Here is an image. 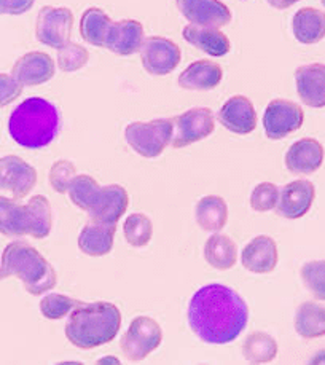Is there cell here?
I'll list each match as a JSON object with an SVG mask.
<instances>
[{"instance_id":"obj_12","label":"cell","mask_w":325,"mask_h":365,"mask_svg":"<svg viewBox=\"0 0 325 365\" xmlns=\"http://www.w3.org/2000/svg\"><path fill=\"white\" fill-rule=\"evenodd\" d=\"M179 11L190 24L223 28L232 23V11L220 0H175Z\"/></svg>"},{"instance_id":"obj_33","label":"cell","mask_w":325,"mask_h":365,"mask_svg":"<svg viewBox=\"0 0 325 365\" xmlns=\"http://www.w3.org/2000/svg\"><path fill=\"white\" fill-rule=\"evenodd\" d=\"M123 233L133 247H145L153 236V224L148 215L135 212L125 220Z\"/></svg>"},{"instance_id":"obj_4","label":"cell","mask_w":325,"mask_h":365,"mask_svg":"<svg viewBox=\"0 0 325 365\" xmlns=\"http://www.w3.org/2000/svg\"><path fill=\"white\" fill-rule=\"evenodd\" d=\"M0 269L4 278L16 276L31 295H42L58 284V276L51 263L24 241L10 242L4 249Z\"/></svg>"},{"instance_id":"obj_23","label":"cell","mask_w":325,"mask_h":365,"mask_svg":"<svg viewBox=\"0 0 325 365\" xmlns=\"http://www.w3.org/2000/svg\"><path fill=\"white\" fill-rule=\"evenodd\" d=\"M117 224H98L91 222L83 227L78 236V249L85 255L103 257L112 251Z\"/></svg>"},{"instance_id":"obj_22","label":"cell","mask_w":325,"mask_h":365,"mask_svg":"<svg viewBox=\"0 0 325 365\" xmlns=\"http://www.w3.org/2000/svg\"><path fill=\"white\" fill-rule=\"evenodd\" d=\"M185 42L193 45L195 48L207 53L209 56L222 58L232 50L229 38L219 28H209V26H185L184 31Z\"/></svg>"},{"instance_id":"obj_38","label":"cell","mask_w":325,"mask_h":365,"mask_svg":"<svg viewBox=\"0 0 325 365\" xmlns=\"http://www.w3.org/2000/svg\"><path fill=\"white\" fill-rule=\"evenodd\" d=\"M77 175L76 165L69 160H58L54 161L51 169H50V185L53 187L54 192L58 193H67V188H69L72 179Z\"/></svg>"},{"instance_id":"obj_13","label":"cell","mask_w":325,"mask_h":365,"mask_svg":"<svg viewBox=\"0 0 325 365\" xmlns=\"http://www.w3.org/2000/svg\"><path fill=\"white\" fill-rule=\"evenodd\" d=\"M316 198V187L311 180H294L279 190L276 211L284 219H301L309 212Z\"/></svg>"},{"instance_id":"obj_19","label":"cell","mask_w":325,"mask_h":365,"mask_svg":"<svg viewBox=\"0 0 325 365\" xmlns=\"http://www.w3.org/2000/svg\"><path fill=\"white\" fill-rule=\"evenodd\" d=\"M144 26L135 19H121L112 24L107 34L104 48L118 56H130L144 43Z\"/></svg>"},{"instance_id":"obj_20","label":"cell","mask_w":325,"mask_h":365,"mask_svg":"<svg viewBox=\"0 0 325 365\" xmlns=\"http://www.w3.org/2000/svg\"><path fill=\"white\" fill-rule=\"evenodd\" d=\"M324 163V147L319 140L303 138L294 142L286 153V166L292 174H313Z\"/></svg>"},{"instance_id":"obj_11","label":"cell","mask_w":325,"mask_h":365,"mask_svg":"<svg viewBox=\"0 0 325 365\" xmlns=\"http://www.w3.org/2000/svg\"><path fill=\"white\" fill-rule=\"evenodd\" d=\"M37 184V171L16 155L0 158V190L11 192L13 198L23 200Z\"/></svg>"},{"instance_id":"obj_26","label":"cell","mask_w":325,"mask_h":365,"mask_svg":"<svg viewBox=\"0 0 325 365\" xmlns=\"http://www.w3.org/2000/svg\"><path fill=\"white\" fill-rule=\"evenodd\" d=\"M195 219L205 232L217 233L227 225L228 205L227 201L217 195H207L201 198L195 209Z\"/></svg>"},{"instance_id":"obj_30","label":"cell","mask_w":325,"mask_h":365,"mask_svg":"<svg viewBox=\"0 0 325 365\" xmlns=\"http://www.w3.org/2000/svg\"><path fill=\"white\" fill-rule=\"evenodd\" d=\"M242 356L250 364L273 362L277 356V343L267 332H252L242 343Z\"/></svg>"},{"instance_id":"obj_3","label":"cell","mask_w":325,"mask_h":365,"mask_svg":"<svg viewBox=\"0 0 325 365\" xmlns=\"http://www.w3.org/2000/svg\"><path fill=\"white\" fill-rule=\"evenodd\" d=\"M56 106L43 98H29L13 109L9 118L10 138L24 148H43L56 139L59 131Z\"/></svg>"},{"instance_id":"obj_15","label":"cell","mask_w":325,"mask_h":365,"mask_svg":"<svg viewBox=\"0 0 325 365\" xmlns=\"http://www.w3.org/2000/svg\"><path fill=\"white\" fill-rule=\"evenodd\" d=\"M217 118L223 128L239 136L254 133L257 128V113L252 101L242 94L227 99L225 104L220 107Z\"/></svg>"},{"instance_id":"obj_1","label":"cell","mask_w":325,"mask_h":365,"mask_svg":"<svg viewBox=\"0 0 325 365\" xmlns=\"http://www.w3.org/2000/svg\"><path fill=\"white\" fill-rule=\"evenodd\" d=\"M188 326L207 344H228L249 322L246 300L223 284H207L196 290L188 303Z\"/></svg>"},{"instance_id":"obj_6","label":"cell","mask_w":325,"mask_h":365,"mask_svg":"<svg viewBox=\"0 0 325 365\" xmlns=\"http://www.w3.org/2000/svg\"><path fill=\"white\" fill-rule=\"evenodd\" d=\"M162 330L160 324L150 316H138L121 336V351L131 362L144 361L148 354L160 348Z\"/></svg>"},{"instance_id":"obj_32","label":"cell","mask_w":325,"mask_h":365,"mask_svg":"<svg viewBox=\"0 0 325 365\" xmlns=\"http://www.w3.org/2000/svg\"><path fill=\"white\" fill-rule=\"evenodd\" d=\"M0 233L6 236H23L26 232L24 206L16 200L0 197Z\"/></svg>"},{"instance_id":"obj_29","label":"cell","mask_w":325,"mask_h":365,"mask_svg":"<svg viewBox=\"0 0 325 365\" xmlns=\"http://www.w3.org/2000/svg\"><path fill=\"white\" fill-rule=\"evenodd\" d=\"M295 330L296 334L313 340V338L324 336L325 334V309L324 305L316 302H304L296 309L295 314Z\"/></svg>"},{"instance_id":"obj_14","label":"cell","mask_w":325,"mask_h":365,"mask_svg":"<svg viewBox=\"0 0 325 365\" xmlns=\"http://www.w3.org/2000/svg\"><path fill=\"white\" fill-rule=\"evenodd\" d=\"M56 64L50 55L43 51H29L13 64L11 76L23 86L43 85L54 77Z\"/></svg>"},{"instance_id":"obj_40","label":"cell","mask_w":325,"mask_h":365,"mask_svg":"<svg viewBox=\"0 0 325 365\" xmlns=\"http://www.w3.org/2000/svg\"><path fill=\"white\" fill-rule=\"evenodd\" d=\"M36 0H5L4 15H23L29 11Z\"/></svg>"},{"instance_id":"obj_39","label":"cell","mask_w":325,"mask_h":365,"mask_svg":"<svg viewBox=\"0 0 325 365\" xmlns=\"http://www.w3.org/2000/svg\"><path fill=\"white\" fill-rule=\"evenodd\" d=\"M21 94L23 85L11 73H0V107L15 103Z\"/></svg>"},{"instance_id":"obj_36","label":"cell","mask_w":325,"mask_h":365,"mask_svg":"<svg viewBox=\"0 0 325 365\" xmlns=\"http://www.w3.org/2000/svg\"><path fill=\"white\" fill-rule=\"evenodd\" d=\"M325 262L324 260H313L304 263L301 267V279L306 289H309L317 300L325 299Z\"/></svg>"},{"instance_id":"obj_34","label":"cell","mask_w":325,"mask_h":365,"mask_svg":"<svg viewBox=\"0 0 325 365\" xmlns=\"http://www.w3.org/2000/svg\"><path fill=\"white\" fill-rule=\"evenodd\" d=\"M90 61V53L83 45L76 42H67L58 48L56 64L63 72H77L88 64Z\"/></svg>"},{"instance_id":"obj_9","label":"cell","mask_w":325,"mask_h":365,"mask_svg":"<svg viewBox=\"0 0 325 365\" xmlns=\"http://www.w3.org/2000/svg\"><path fill=\"white\" fill-rule=\"evenodd\" d=\"M142 67L155 77H162L174 72L182 61V51L179 45L171 38L152 36L144 38L140 46Z\"/></svg>"},{"instance_id":"obj_8","label":"cell","mask_w":325,"mask_h":365,"mask_svg":"<svg viewBox=\"0 0 325 365\" xmlns=\"http://www.w3.org/2000/svg\"><path fill=\"white\" fill-rule=\"evenodd\" d=\"M73 29V13L67 6L45 5L36 21V38L51 48H59L69 42Z\"/></svg>"},{"instance_id":"obj_42","label":"cell","mask_w":325,"mask_h":365,"mask_svg":"<svg viewBox=\"0 0 325 365\" xmlns=\"http://www.w3.org/2000/svg\"><path fill=\"white\" fill-rule=\"evenodd\" d=\"M98 364H120V359H118V357H115V356H107L105 359L98 361Z\"/></svg>"},{"instance_id":"obj_43","label":"cell","mask_w":325,"mask_h":365,"mask_svg":"<svg viewBox=\"0 0 325 365\" xmlns=\"http://www.w3.org/2000/svg\"><path fill=\"white\" fill-rule=\"evenodd\" d=\"M4 9H5V0H0V15H4Z\"/></svg>"},{"instance_id":"obj_17","label":"cell","mask_w":325,"mask_h":365,"mask_svg":"<svg viewBox=\"0 0 325 365\" xmlns=\"http://www.w3.org/2000/svg\"><path fill=\"white\" fill-rule=\"evenodd\" d=\"M295 85L298 96L313 109L325 106V66L313 63L300 66L295 71Z\"/></svg>"},{"instance_id":"obj_21","label":"cell","mask_w":325,"mask_h":365,"mask_svg":"<svg viewBox=\"0 0 325 365\" xmlns=\"http://www.w3.org/2000/svg\"><path fill=\"white\" fill-rule=\"evenodd\" d=\"M222 78L223 71L220 64L214 63V61L200 59L190 64L180 73L177 83L188 91H211L220 85Z\"/></svg>"},{"instance_id":"obj_2","label":"cell","mask_w":325,"mask_h":365,"mask_svg":"<svg viewBox=\"0 0 325 365\" xmlns=\"http://www.w3.org/2000/svg\"><path fill=\"white\" fill-rule=\"evenodd\" d=\"M121 327V311L110 302L78 303L66 324V338L80 349L110 343Z\"/></svg>"},{"instance_id":"obj_10","label":"cell","mask_w":325,"mask_h":365,"mask_svg":"<svg viewBox=\"0 0 325 365\" xmlns=\"http://www.w3.org/2000/svg\"><path fill=\"white\" fill-rule=\"evenodd\" d=\"M304 121V112L289 99H273L263 113V130L271 140H279L298 131Z\"/></svg>"},{"instance_id":"obj_16","label":"cell","mask_w":325,"mask_h":365,"mask_svg":"<svg viewBox=\"0 0 325 365\" xmlns=\"http://www.w3.org/2000/svg\"><path fill=\"white\" fill-rule=\"evenodd\" d=\"M128 205H130V195L125 187L118 184L105 185L100 188L99 197L94 206L88 211V215L91 222L112 225L123 217Z\"/></svg>"},{"instance_id":"obj_44","label":"cell","mask_w":325,"mask_h":365,"mask_svg":"<svg viewBox=\"0 0 325 365\" xmlns=\"http://www.w3.org/2000/svg\"><path fill=\"white\" fill-rule=\"evenodd\" d=\"M4 278V274H2V269H0V279H2Z\"/></svg>"},{"instance_id":"obj_41","label":"cell","mask_w":325,"mask_h":365,"mask_svg":"<svg viewBox=\"0 0 325 365\" xmlns=\"http://www.w3.org/2000/svg\"><path fill=\"white\" fill-rule=\"evenodd\" d=\"M267 2L269 6H273L276 10H287L296 2H300V0H267Z\"/></svg>"},{"instance_id":"obj_37","label":"cell","mask_w":325,"mask_h":365,"mask_svg":"<svg viewBox=\"0 0 325 365\" xmlns=\"http://www.w3.org/2000/svg\"><path fill=\"white\" fill-rule=\"evenodd\" d=\"M277 198H279L277 185L271 184V182H262V184L255 185L252 193H250V207L257 212H268L276 207Z\"/></svg>"},{"instance_id":"obj_24","label":"cell","mask_w":325,"mask_h":365,"mask_svg":"<svg viewBox=\"0 0 325 365\" xmlns=\"http://www.w3.org/2000/svg\"><path fill=\"white\" fill-rule=\"evenodd\" d=\"M292 32L296 42L303 45H314L321 42L325 36L324 11L313 9V6L300 9L292 18Z\"/></svg>"},{"instance_id":"obj_25","label":"cell","mask_w":325,"mask_h":365,"mask_svg":"<svg viewBox=\"0 0 325 365\" xmlns=\"http://www.w3.org/2000/svg\"><path fill=\"white\" fill-rule=\"evenodd\" d=\"M26 232L36 240H43L51 233L53 209L50 200L43 195H36L24 205Z\"/></svg>"},{"instance_id":"obj_5","label":"cell","mask_w":325,"mask_h":365,"mask_svg":"<svg viewBox=\"0 0 325 365\" xmlns=\"http://www.w3.org/2000/svg\"><path fill=\"white\" fill-rule=\"evenodd\" d=\"M172 123L167 118L133 121L125 128V139L133 150L144 158H157L171 144Z\"/></svg>"},{"instance_id":"obj_27","label":"cell","mask_w":325,"mask_h":365,"mask_svg":"<svg viewBox=\"0 0 325 365\" xmlns=\"http://www.w3.org/2000/svg\"><path fill=\"white\" fill-rule=\"evenodd\" d=\"M205 260L219 272H227L238 262V246L229 236L215 233L205 245Z\"/></svg>"},{"instance_id":"obj_31","label":"cell","mask_w":325,"mask_h":365,"mask_svg":"<svg viewBox=\"0 0 325 365\" xmlns=\"http://www.w3.org/2000/svg\"><path fill=\"white\" fill-rule=\"evenodd\" d=\"M100 187L98 184V180L91 178L88 174H77L76 178L72 179L69 188H67V193H69L71 201L76 205L81 211H90V209L94 206L96 202L99 193H100Z\"/></svg>"},{"instance_id":"obj_35","label":"cell","mask_w":325,"mask_h":365,"mask_svg":"<svg viewBox=\"0 0 325 365\" xmlns=\"http://www.w3.org/2000/svg\"><path fill=\"white\" fill-rule=\"evenodd\" d=\"M78 305L77 300L71 299V297L63 294H48L45 295L42 302H40V313H42L46 319L50 321H59L67 316L71 311Z\"/></svg>"},{"instance_id":"obj_7","label":"cell","mask_w":325,"mask_h":365,"mask_svg":"<svg viewBox=\"0 0 325 365\" xmlns=\"http://www.w3.org/2000/svg\"><path fill=\"white\" fill-rule=\"evenodd\" d=\"M174 148H184L211 136L215 130L214 112L207 107H195L171 118Z\"/></svg>"},{"instance_id":"obj_28","label":"cell","mask_w":325,"mask_h":365,"mask_svg":"<svg viewBox=\"0 0 325 365\" xmlns=\"http://www.w3.org/2000/svg\"><path fill=\"white\" fill-rule=\"evenodd\" d=\"M113 21L104 10L98 6H90L80 18V36L86 43L104 48L107 34L110 31Z\"/></svg>"},{"instance_id":"obj_18","label":"cell","mask_w":325,"mask_h":365,"mask_svg":"<svg viewBox=\"0 0 325 365\" xmlns=\"http://www.w3.org/2000/svg\"><path fill=\"white\" fill-rule=\"evenodd\" d=\"M242 267L250 273L267 274L277 265V245L268 235H259L247 242L241 254Z\"/></svg>"}]
</instances>
